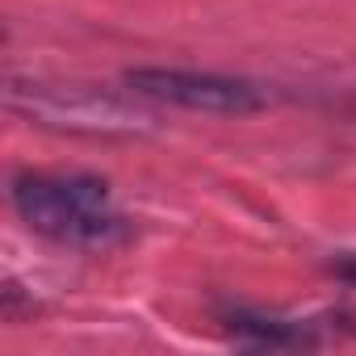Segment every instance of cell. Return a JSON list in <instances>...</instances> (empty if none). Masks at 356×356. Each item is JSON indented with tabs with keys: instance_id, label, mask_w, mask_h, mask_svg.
I'll use <instances>...</instances> for the list:
<instances>
[{
	"instance_id": "1",
	"label": "cell",
	"mask_w": 356,
	"mask_h": 356,
	"mask_svg": "<svg viewBox=\"0 0 356 356\" xmlns=\"http://www.w3.org/2000/svg\"><path fill=\"white\" fill-rule=\"evenodd\" d=\"M17 206L34 231L72 243H92L113 227L109 193L92 176H26Z\"/></svg>"
},
{
	"instance_id": "2",
	"label": "cell",
	"mask_w": 356,
	"mask_h": 356,
	"mask_svg": "<svg viewBox=\"0 0 356 356\" xmlns=\"http://www.w3.org/2000/svg\"><path fill=\"white\" fill-rule=\"evenodd\" d=\"M130 84L147 97L176 101L185 109H206V113H252L260 109V97L252 84L222 80V76H197V72H130Z\"/></svg>"
},
{
	"instance_id": "3",
	"label": "cell",
	"mask_w": 356,
	"mask_h": 356,
	"mask_svg": "<svg viewBox=\"0 0 356 356\" xmlns=\"http://www.w3.org/2000/svg\"><path fill=\"white\" fill-rule=\"evenodd\" d=\"M343 273H348V277H356V268H343Z\"/></svg>"
}]
</instances>
